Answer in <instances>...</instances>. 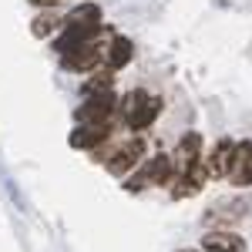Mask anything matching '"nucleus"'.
Wrapping results in <instances>:
<instances>
[{
    "label": "nucleus",
    "mask_w": 252,
    "mask_h": 252,
    "mask_svg": "<svg viewBox=\"0 0 252 252\" xmlns=\"http://www.w3.org/2000/svg\"><path fill=\"white\" fill-rule=\"evenodd\" d=\"M34 7H51V3H58V0H31Z\"/></svg>",
    "instance_id": "nucleus-14"
},
{
    "label": "nucleus",
    "mask_w": 252,
    "mask_h": 252,
    "mask_svg": "<svg viewBox=\"0 0 252 252\" xmlns=\"http://www.w3.org/2000/svg\"><path fill=\"white\" fill-rule=\"evenodd\" d=\"M111 135V121H101V125H81L78 131H71V148H94L104 138Z\"/></svg>",
    "instance_id": "nucleus-7"
},
{
    "label": "nucleus",
    "mask_w": 252,
    "mask_h": 252,
    "mask_svg": "<svg viewBox=\"0 0 252 252\" xmlns=\"http://www.w3.org/2000/svg\"><path fill=\"white\" fill-rule=\"evenodd\" d=\"M131 54H135V47H131V40L128 37H115L111 44H108V54H104V61H108V67H125L128 61H131Z\"/></svg>",
    "instance_id": "nucleus-11"
},
{
    "label": "nucleus",
    "mask_w": 252,
    "mask_h": 252,
    "mask_svg": "<svg viewBox=\"0 0 252 252\" xmlns=\"http://www.w3.org/2000/svg\"><path fill=\"white\" fill-rule=\"evenodd\" d=\"M101 61H104V47H97V40L91 37V40H84L81 47H74V51L64 54V67L84 74V71H94Z\"/></svg>",
    "instance_id": "nucleus-3"
},
{
    "label": "nucleus",
    "mask_w": 252,
    "mask_h": 252,
    "mask_svg": "<svg viewBox=\"0 0 252 252\" xmlns=\"http://www.w3.org/2000/svg\"><path fill=\"white\" fill-rule=\"evenodd\" d=\"M232 141L229 138H222L219 145H215L212 152H209V158L202 155V161H205V172H209V178H222L225 175V168H229V158H232Z\"/></svg>",
    "instance_id": "nucleus-9"
},
{
    "label": "nucleus",
    "mask_w": 252,
    "mask_h": 252,
    "mask_svg": "<svg viewBox=\"0 0 252 252\" xmlns=\"http://www.w3.org/2000/svg\"><path fill=\"white\" fill-rule=\"evenodd\" d=\"M185 252H192V249H185Z\"/></svg>",
    "instance_id": "nucleus-15"
},
{
    "label": "nucleus",
    "mask_w": 252,
    "mask_h": 252,
    "mask_svg": "<svg viewBox=\"0 0 252 252\" xmlns=\"http://www.w3.org/2000/svg\"><path fill=\"white\" fill-rule=\"evenodd\" d=\"M172 158V175H185L189 168H192L195 161L202 158V135H185L182 141H178V148H175V155Z\"/></svg>",
    "instance_id": "nucleus-5"
},
{
    "label": "nucleus",
    "mask_w": 252,
    "mask_h": 252,
    "mask_svg": "<svg viewBox=\"0 0 252 252\" xmlns=\"http://www.w3.org/2000/svg\"><path fill=\"white\" fill-rule=\"evenodd\" d=\"M64 24H101V7L97 3H84L78 10H71L64 17Z\"/></svg>",
    "instance_id": "nucleus-12"
},
{
    "label": "nucleus",
    "mask_w": 252,
    "mask_h": 252,
    "mask_svg": "<svg viewBox=\"0 0 252 252\" xmlns=\"http://www.w3.org/2000/svg\"><path fill=\"white\" fill-rule=\"evenodd\" d=\"M115 104L118 101L111 91H97L94 97H88L78 108V125H101V121H108L111 111H115Z\"/></svg>",
    "instance_id": "nucleus-2"
},
{
    "label": "nucleus",
    "mask_w": 252,
    "mask_h": 252,
    "mask_svg": "<svg viewBox=\"0 0 252 252\" xmlns=\"http://www.w3.org/2000/svg\"><path fill=\"white\" fill-rule=\"evenodd\" d=\"M225 178H229L232 185H239V189L252 185V141H239V145L232 148Z\"/></svg>",
    "instance_id": "nucleus-1"
},
{
    "label": "nucleus",
    "mask_w": 252,
    "mask_h": 252,
    "mask_svg": "<svg viewBox=\"0 0 252 252\" xmlns=\"http://www.w3.org/2000/svg\"><path fill=\"white\" fill-rule=\"evenodd\" d=\"M202 249L205 252H246V242L232 229H215V232L202 235Z\"/></svg>",
    "instance_id": "nucleus-6"
},
{
    "label": "nucleus",
    "mask_w": 252,
    "mask_h": 252,
    "mask_svg": "<svg viewBox=\"0 0 252 252\" xmlns=\"http://www.w3.org/2000/svg\"><path fill=\"white\" fill-rule=\"evenodd\" d=\"M158 111H161V97L145 94V97H141V104L135 108V115L128 118L125 125H128L131 131H145V128H148V125H152V121L158 118Z\"/></svg>",
    "instance_id": "nucleus-8"
},
{
    "label": "nucleus",
    "mask_w": 252,
    "mask_h": 252,
    "mask_svg": "<svg viewBox=\"0 0 252 252\" xmlns=\"http://www.w3.org/2000/svg\"><path fill=\"white\" fill-rule=\"evenodd\" d=\"M141 155H145V141H141V138H131L128 145H118L115 155L108 158L104 165H108V172H111V175L121 178V175H128L138 161H141Z\"/></svg>",
    "instance_id": "nucleus-4"
},
{
    "label": "nucleus",
    "mask_w": 252,
    "mask_h": 252,
    "mask_svg": "<svg viewBox=\"0 0 252 252\" xmlns=\"http://www.w3.org/2000/svg\"><path fill=\"white\" fill-rule=\"evenodd\" d=\"M138 178H141L138 189H141V185H168V182H172V158L168 155H155L152 165L138 175Z\"/></svg>",
    "instance_id": "nucleus-10"
},
{
    "label": "nucleus",
    "mask_w": 252,
    "mask_h": 252,
    "mask_svg": "<svg viewBox=\"0 0 252 252\" xmlns=\"http://www.w3.org/2000/svg\"><path fill=\"white\" fill-rule=\"evenodd\" d=\"M37 37H47L51 31H54V17H40V20H34V27H31Z\"/></svg>",
    "instance_id": "nucleus-13"
}]
</instances>
